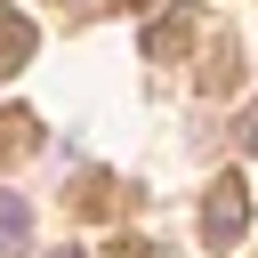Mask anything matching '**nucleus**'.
Here are the masks:
<instances>
[{
	"label": "nucleus",
	"instance_id": "7",
	"mask_svg": "<svg viewBox=\"0 0 258 258\" xmlns=\"http://www.w3.org/2000/svg\"><path fill=\"white\" fill-rule=\"evenodd\" d=\"M234 137H242V153H258V113H242V129H234Z\"/></svg>",
	"mask_w": 258,
	"mask_h": 258
},
{
	"label": "nucleus",
	"instance_id": "3",
	"mask_svg": "<svg viewBox=\"0 0 258 258\" xmlns=\"http://www.w3.org/2000/svg\"><path fill=\"white\" fill-rule=\"evenodd\" d=\"M24 64H32V24L16 8H0V81H16Z\"/></svg>",
	"mask_w": 258,
	"mask_h": 258
},
{
	"label": "nucleus",
	"instance_id": "1",
	"mask_svg": "<svg viewBox=\"0 0 258 258\" xmlns=\"http://www.w3.org/2000/svg\"><path fill=\"white\" fill-rule=\"evenodd\" d=\"M242 226H250V185L226 169V177H210V194H202V242H210V250H234Z\"/></svg>",
	"mask_w": 258,
	"mask_h": 258
},
{
	"label": "nucleus",
	"instance_id": "2",
	"mask_svg": "<svg viewBox=\"0 0 258 258\" xmlns=\"http://www.w3.org/2000/svg\"><path fill=\"white\" fill-rule=\"evenodd\" d=\"M185 40H194V0H177V8L161 16V24H145V56H153V64H169V56L185 48Z\"/></svg>",
	"mask_w": 258,
	"mask_h": 258
},
{
	"label": "nucleus",
	"instance_id": "4",
	"mask_svg": "<svg viewBox=\"0 0 258 258\" xmlns=\"http://www.w3.org/2000/svg\"><path fill=\"white\" fill-rule=\"evenodd\" d=\"M32 242V210H24V194H0V258H16Z\"/></svg>",
	"mask_w": 258,
	"mask_h": 258
},
{
	"label": "nucleus",
	"instance_id": "9",
	"mask_svg": "<svg viewBox=\"0 0 258 258\" xmlns=\"http://www.w3.org/2000/svg\"><path fill=\"white\" fill-rule=\"evenodd\" d=\"M0 129H24V121H0Z\"/></svg>",
	"mask_w": 258,
	"mask_h": 258
},
{
	"label": "nucleus",
	"instance_id": "6",
	"mask_svg": "<svg viewBox=\"0 0 258 258\" xmlns=\"http://www.w3.org/2000/svg\"><path fill=\"white\" fill-rule=\"evenodd\" d=\"M64 16H97V8H113V0H56Z\"/></svg>",
	"mask_w": 258,
	"mask_h": 258
},
{
	"label": "nucleus",
	"instance_id": "8",
	"mask_svg": "<svg viewBox=\"0 0 258 258\" xmlns=\"http://www.w3.org/2000/svg\"><path fill=\"white\" fill-rule=\"evenodd\" d=\"M56 258H89V250H56Z\"/></svg>",
	"mask_w": 258,
	"mask_h": 258
},
{
	"label": "nucleus",
	"instance_id": "5",
	"mask_svg": "<svg viewBox=\"0 0 258 258\" xmlns=\"http://www.w3.org/2000/svg\"><path fill=\"white\" fill-rule=\"evenodd\" d=\"M113 258H177V250H153V242H121Z\"/></svg>",
	"mask_w": 258,
	"mask_h": 258
}]
</instances>
